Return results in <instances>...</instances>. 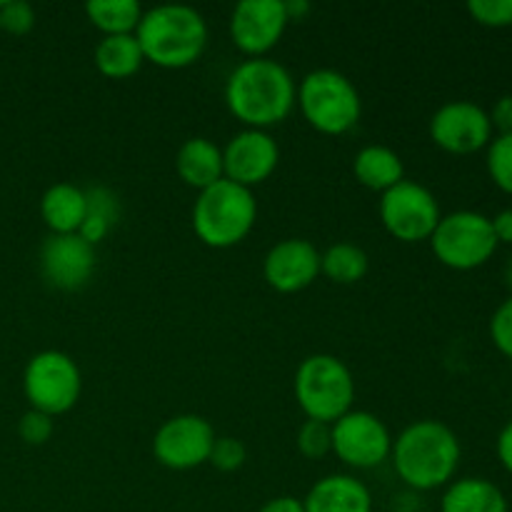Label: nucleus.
Here are the masks:
<instances>
[{
    "label": "nucleus",
    "instance_id": "obj_1",
    "mask_svg": "<svg viewBox=\"0 0 512 512\" xmlns=\"http://www.w3.org/2000/svg\"><path fill=\"white\" fill-rule=\"evenodd\" d=\"M293 75L270 58H248L230 73L225 83V105L235 120L253 130L280 125L295 108Z\"/></svg>",
    "mask_w": 512,
    "mask_h": 512
},
{
    "label": "nucleus",
    "instance_id": "obj_2",
    "mask_svg": "<svg viewBox=\"0 0 512 512\" xmlns=\"http://www.w3.org/2000/svg\"><path fill=\"white\" fill-rule=\"evenodd\" d=\"M463 448L453 428L440 420H415L393 440L390 460L398 478L415 493L448 488L460 468Z\"/></svg>",
    "mask_w": 512,
    "mask_h": 512
},
{
    "label": "nucleus",
    "instance_id": "obj_3",
    "mask_svg": "<svg viewBox=\"0 0 512 512\" xmlns=\"http://www.w3.org/2000/svg\"><path fill=\"white\" fill-rule=\"evenodd\" d=\"M145 63L165 70H183L198 63L208 45V23L190 5L168 3L145 10L135 30Z\"/></svg>",
    "mask_w": 512,
    "mask_h": 512
},
{
    "label": "nucleus",
    "instance_id": "obj_4",
    "mask_svg": "<svg viewBox=\"0 0 512 512\" xmlns=\"http://www.w3.org/2000/svg\"><path fill=\"white\" fill-rule=\"evenodd\" d=\"M258 203L253 190L218 180L210 188L200 190L193 205V230L200 243L215 250H228L243 243L255 228Z\"/></svg>",
    "mask_w": 512,
    "mask_h": 512
},
{
    "label": "nucleus",
    "instance_id": "obj_5",
    "mask_svg": "<svg viewBox=\"0 0 512 512\" xmlns=\"http://www.w3.org/2000/svg\"><path fill=\"white\" fill-rule=\"evenodd\" d=\"M295 105L320 135L350 133L363 115V100L353 80L333 68L310 70L298 83Z\"/></svg>",
    "mask_w": 512,
    "mask_h": 512
},
{
    "label": "nucleus",
    "instance_id": "obj_6",
    "mask_svg": "<svg viewBox=\"0 0 512 512\" xmlns=\"http://www.w3.org/2000/svg\"><path fill=\"white\" fill-rule=\"evenodd\" d=\"M295 400L308 420L333 425L353 410L355 378L348 365L330 353L308 355L293 378Z\"/></svg>",
    "mask_w": 512,
    "mask_h": 512
},
{
    "label": "nucleus",
    "instance_id": "obj_7",
    "mask_svg": "<svg viewBox=\"0 0 512 512\" xmlns=\"http://www.w3.org/2000/svg\"><path fill=\"white\" fill-rule=\"evenodd\" d=\"M23 393L30 410L50 418L70 413L83 393L78 363L63 350H40L23 370Z\"/></svg>",
    "mask_w": 512,
    "mask_h": 512
},
{
    "label": "nucleus",
    "instance_id": "obj_8",
    "mask_svg": "<svg viewBox=\"0 0 512 512\" xmlns=\"http://www.w3.org/2000/svg\"><path fill=\"white\" fill-rule=\"evenodd\" d=\"M433 255L450 270H475L488 263L498 250L488 215L478 210H455L440 218L430 235Z\"/></svg>",
    "mask_w": 512,
    "mask_h": 512
},
{
    "label": "nucleus",
    "instance_id": "obj_9",
    "mask_svg": "<svg viewBox=\"0 0 512 512\" xmlns=\"http://www.w3.org/2000/svg\"><path fill=\"white\" fill-rule=\"evenodd\" d=\"M380 223L400 243H423L438 228L440 205L438 198L425 185L415 180H403L395 188L380 195Z\"/></svg>",
    "mask_w": 512,
    "mask_h": 512
},
{
    "label": "nucleus",
    "instance_id": "obj_10",
    "mask_svg": "<svg viewBox=\"0 0 512 512\" xmlns=\"http://www.w3.org/2000/svg\"><path fill=\"white\" fill-rule=\"evenodd\" d=\"M333 453L353 470H373L390 460L393 435L370 410H350L333 425Z\"/></svg>",
    "mask_w": 512,
    "mask_h": 512
},
{
    "label": "nucleus",
    "instance_id": "obj_11",
    "mask_svg": "<svg viewBox=\"0 0 512 512\" xmlns=\"http://www.w3.org/2000/svg\"><path fill=\"white\" fill-rule=\"evenodd\" d=\"M215 438L213 425L203 415H175L155 430L153 455L163 468L183 473L208 463Z\"/></svg>",
    "mask_w": 512,
    "mask_h": 512
},
{
    "label": "nucleus",
    "instance_id": "obj_12",
    "mask_svg": "<svg viewBox=\"0 0 512 512\" xmlns=\"http://www.w3.org/2000/svg\"><path fill=\"white\" fill-rule=\"evenodd\" d=\"M488 110L470 100H450L430 118V140L453 155H473L493 140Z\"/></svg>",
    "mask_w": 512,
    "mask_h": 512
},
{
    "label": "nucleus",
    "instance_id": "obj_13",
    "mask_svg": "<svg viewBox=\"0 0 512 512\" xmlns=\"http://www.w3.org/2000/svg\"><path fill=\"white\" fill-rule=\"evenodd\" d=\"M283 0H243L230 13V40L248 58H265L288 28Z\"/></svg>",
    "mask_w": 512,
    "mask_h": 512
},
{
    "label": "nucleus",
    "instance_id": "obj_14",
    "mask_svg": "<svg viewBox=\"0 0 512 512\" xmlns=\"http://www.w3.org/2000/svg\"><path fill=\"white\" fill-rule=\"evenodd\" d=\"M40 275L45 283L63 293H73L88 285L93 278L98 255L93 245L85 243L78 233L48 235L38 255Z\"/></svg>",
    "mask_w": 512,
    "mask_h": 512
},
{
    "label": "nucleus",
    "instance_id": "obj_15",
    "mask_svg": "<svg viewBox=\"0 0 512 512\" xmlns=\"http://www.w3.org/2000/svg\"><path fill=\"white\" fill-rule=\"evenodd\" d=\"M280 163V148L268 130L243 128L223 148L225 180L253 190L275 173Z\"/></svg>",
    "mask_w": 512,
    "mask_h": 512
},
{
    "label": "nucleus",
    "instance_id": "obj_16",
    "mask_svg": "<svg viewBox=\"0 0 512 512\" xmlns=\"http://www.w3.org/2000/svg\"><path fill=\"white\" fill-rule=\"evenodd\" d=\"M320 275V250L310 240L285 238L268 250L263 260V278L275 293H300Z\"/></svg>",
    "mask_w": 512,
    "mask_h": 512
},
{
    "label": "nucleus",
    "instance_id": "obj_17",
    "mask_svg": "<svg viewBox=\"0 0 512 512\" xmlns=\"http://www.w3.org/2000/svg\"><path fill=\"white\" fill-rule=\"evenodd\" d=\"M305 512H373V493L348 473L320 478L303 498Z\"/></svg>",
    "mask_w": 512,
    "mask_h": 512
},
{
    "label": "nucleus",
    "instance_id": "obj_18",
    "mask_svg": "<svg viewBox=\"0 0 512 512\" xmlns=\"http://www.w3.org/2000/svg\"><path fill=\"white\" fill-rule=\"evenodd\" d=\"M175 173L188 188L200 190L210 188L218 180L225 178L223 173V148L208 138H190L180 145L175 155Z\"/></svg>",
    "mask_w": 512,
    "mask_h": 512
},
{
    "label": "nucleus",
    "instance_id": "obj_19",
    "mask_svg": "<svg viewBox=\"0 0 512 512\" xmlns=\"http://www.w3.org/2000/svg\"><path fill=\"white\" fill-rule=\"evenodd\" d=\"M85 213H88L85 190L73 183L50 185L43 198H40V218L48 225L50 235L78 233Z\"/></svg>",
    "mask_w": 512,
    "mask_h": 512
},
{
    "label": "nucleus",
    "instance_id": "obj_20",
    "mask_svg": "<svg viewBox=\"0 0 512 512\" xmlns=\"http://www.w3.org/2000/svg\"><path fill=\"white\" fill-rule=\"evenodd\" d=\"M353 173L363 188L383 195L405 180L403 158L388 145H365L355 153Z\"/></svg>",
    "mask_w": 512,
    "mask_h": 512
},
{
    "label": "nucleus",
    "instance_id": "obj_21",
    "mask_svg": "<svg viewBox=\"0 0 512 512\" xmlns=\"http://www.w3.org/2000/svg\"><path fill=\"white\" fill-rule=\"evenodd\" d=\"M440 512H510V503L490 480L460 478L445 488Z\"/></svg>",
    "mask_w": 512,
    "mask_h": 512
},
{
    "label": "nucleus",
    "instance_id": "obj_22",
    "mask_svg": "<svg viewBox=\"0 0 512 512\" xmlns=\"http://www.w3.org/2000/svg\"><path fill=\"white\" fill-rule=\"evenodd\" d=\"M93 63L100 75L110 80L133 78L145 65L143 48L133 35H103L95 45Z\"/></svg>",
    "mask_w": 512,
    "mask_h": 512
},
{
    "label": "nucleus",
    "instance_id": "obj_23",
    "mask_svg": "<svg viewBox=\"0 0 512 512\" xmlns=\"http://www.w3.org/2000/svg\"><path fill=\"white\" fill-rule=\"evenodd\" d=\"M143 13L138 0H90L85 5L90 25L103 35H133Z\"/></svg>",
    "mask_w": 512,
    "mask_h": 512
},
{
    "label": "nucleus",
    "instance_id": "obj_24",
    "mask_svg": "<svg viewBox=\"0 0 512 512\" xmlns=\"http://www.w3.org/2000/svg\"><path fill=\"white\" fill-rule=\"evenodd\" d=\"M370 258L360 245L335 243L320 253V275L338 285H353L368 275Z\"/></svg>",
    "mask_w": 512,
    "mask_h": 512
},
{
    "label": "nucleus",
    "instance_id": "obj_25",
    "mask_svg": "<svg viewBox=\"0 0 512 512\" xmlns=\"http://www.w3.org/2000/svg\"><path fill=\"white\" fill-rule=\"evenodd\" d=\"M485 150H488L485 165H488L490 180L503 193L512 195V135H495Z\"/></svg>",
    "mask_w": 512,
    "mask_h": 512
},
{
    "label": "nucleus",
    "instance_id": "obj_26",
    "mask_svg": "<svg viewBox=\"0 0 512 512\" xmlns=\"http://www.w3.org/2000/svg\"><path fill=\"white\" fill-rule=\"evenodd\" d=\"M298 450L308 460H323L325 455L333 453V428L320 420H305L298 430Z\"/></svg>",
    "mask_w": 512,
    "mask_h": 512
},
{
    "label": "nucleus",
    "instance_id": "obj_27",
    "mask_svg": "<svg viewBox=\"0 0 512 512\" xmlns=\"http://www.w3.org/2000/svg\"><path fill=\"white\" fill-rule=\"evenodd\" d=\"M248 460V450H245L243 440L238 438H215L213 450H210L208 463L220 473H235Z\"/></svg>",
    "mask_w": 512,
    "mask_h": 512
},
{
    "label": "nucleus",
    "instance_id": "obj_28",
    "mask_svg": "<svg viewBox=\"0 0 512 512\" xmlns=\"http://www.w3.org/2000/svg\"><path fill=\"white\" fill-rule=\"evenodd\" d=\"M468 13L485 28H510L512 0H470Z\"/></svg>",
    "mask_w": 512,
    "mask_h": 512
},
{
    "label": "nucleus",
    "instance_id": "obj_29",
    "mask_svg": "<svg viewBox=\"0 0 512 512\" xmlns=\"http://www.w3.org/2000/svg\"><path fill=\"white\" fill-rule=\"evenodd\" d=\"M35 28V10L25 0H8L0 3V33L28 35Z\"/></svg>",
    "mask_w": 512,
    "mask_h": 512
},
{
    "label": "nucleus",
    "instance_id": "obj_30",
    "mask_svg": "<svg viewBox=\"0 0 512 512\" xmlns=\"http://www.w3.org/2000/svg\"><path fill=\"white\" fill-rule=\"evenodd\" d=\"M55 433V418L38 413V410H28L20 415L18 420V435L25 445H45Z\"/></svg>",
    "mask_w": 512,
    "mask_h": 512
},
{
    "label": "nucleus",
    "instance_id": "obj_31",
    "mask_svg": "<svg viewBox=\"0 0 512 512\" xmlns=\"http://www.w3.org/2000/svg\"><path fill=\"white\" fill-rule=\"evenodd\" d=\"M85 203H88V215L95 218H103L105 223H110L115 228L120 220V200L118 195L110 188L103 185H95V188L85 190Z\"/></svg>",
    "mask_w": 512,
    "mask_h": 512
},
{
    "label": "nucleus",
    "instance_id": "obj_32",
    "mask_svg": "<svg viewBox=\"0 0 512 512\" xmlns=\"http://www.w3.org/2000/svg\"><path fill=\"white\" fill-rule=\"evenodd\" d=\"M490 340L505 358L512 360V295L498 305L490 318Z\"/></svg>",
    "mask_w": 512,
    "mask_h": 512
},
{
    "label": "nucleus",
    "instance_id": "obj_33",
    "mask_svg": "<svg viewBox=\"0 0 512 512\" xmlns=\"http://www.w3.org/2000/svg\"><path fill=\"white\" fill-rule=\"evenodd\" d=\"M488 115L490 125L493 130H498V135H512V95H500Z\"/></svg>",
    "mask_w": 512,
    "mask_h": 512
},
{
    "label": "nucleus",
    "instance_id": "obj_34",
    "mask_svg": "<svg viewBox=\"0 0 512 512\" xmlns=\"http://www.w3.org/2000/svg\"><path fill=\"white\" fill-rule=\"evenodd\" d=\"M490 225H493V233L498 245H512V208L500 210L498 215L490 218Z\"/></svg>",
    "mask_w": 512,
    "mask_h": 512
},
{
    "label": "nucleus",
    "instance_id": "obj_35",
    "mask_svg": "<svg viewBox=\"0 0 512 512\" xmlns=\"http://www.w3.org/2000/svg\"><path fill=\"white\" fill-rule=\"evenodd\" d=\"M495 450H498V460L505 470L512 475V420L500 430L498 443H495Z\"/></svg>",
    "mask_w": 512,
    "mask_h": 512
},
{
    "label": "nucleus",
    "instance_id": "obj_36",
    "mask_svg": "<svg viewBox=\"0 0 512 512\" xmlns=\"http://www.w3.org/2000/svg\"><path fill=\"white\" fill-rule=\"evenodd\" d=\"M258 512H305V508L300 498H293V495H278V498L268 500Z\"/></svg>",
    "mask_w": 512,
    "mask_h": 512
},
{
    "label": "nucleus",
    "instance_id": "obj_37",
    "mask_svg": "<svg viewBox=\"0 0 512 512\" xmlns=\"http://www.w3.org/2000/svg\"><path fill=\"white\" fill-rule=\"evenodd\" d=\"M285 10H288V20H303L310 13V3L295 0V3H285Z\"/></svg>",
    "mask_w": 512,
    "mask_h": 512
},
{
    "label": "nucleus",
    "instance_id": "obj_38",
    "mask_svg": "<svg viewBox=\"0 0 512 512\" xmlns=\"http://www.w3.org/2000/svg\"><path fill=\"white\" fill-rule=\"evenodd\" d=\"M503 280H505V285H508V290L512 295V253L508 255V260H505V265H503Z\"/></svg>",
    "mask_w": 512,
    "mask_h": 512
}]
</instances>
